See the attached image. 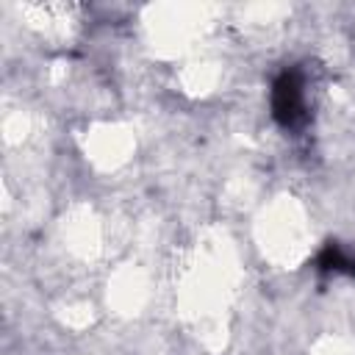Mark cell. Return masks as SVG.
I'll use <instances>...</instances> for the list:
<instances>
[{"instance_id": "cell-1", "label": "cell", "mask_w": 355, "mask_h": 355, "mask_svg": "<svg viewBox=\"0 0 355 355\" xmlns=\"http://www.w3.org/2000/svg\"><path fill=\"white\" fill-rule=\"evenodd\" d=\"M269 111L277 128L286 133H297L308 125V94H305V75L297 67H286L275 75L269 89Z\"/></svg>"}, {"instance_id": "cell-2", "label": "cell", "mask_w": 355, "mask_h": 355, "mask_svg": "<svg viewBox=\"0 0 355 355\" xmlns=\"http://www.w3.org/2000/svg\"><path fill=\"white\" fill-rule=\"evenodd\" d=\"M316 269L322 275H347V277H355V252L344 250L336 241H327L322 247V252L316 255Z\"/></svg>"}]
</instances>
